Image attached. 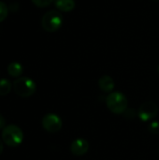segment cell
<instances>
[{
    "label": "cell",
    "mask_w": 159,
    "mask_h": 160,
    "mask_svg": "<svg viewBox=\"0 0 159 160\" xmlns=\"http://www.w3.org/2000/svg\"><path fill=\"white\" fill-rule=\"evenodd\" d=\"M157 70H158V73H159V66H158V68H157Z\"/></svg>",
    "instance_id": "18"
},
{
    "label": "cell",
    "mask_w": 159,
    "mask_h": 160,
    "mask_svg": "<svg viewBox=\"0 0 159 160\" xmlns=\"http://www.w3.org/2000/svg\"><path fill=\"white\" fill-rule=\"evenodd\" d=\"M149 131L152 133V134H155V135H157L159 134V121H154V122H151L149 127Z\"/></svg>",
    "instance_id": "13"
},
{
    "label": "cell",
    "mask_w": 159,
    "mask_h": 160,
    "mask_svg": "<svg viewBox=\"0 0 159 160\" xmlns=\"http://www.w3.org/2000/svg\"><path fill=\"white\" fill-rule=\"evenodd\" d=\"M98 86L99 88L106 93H111L114 89L115 83L113 79L109 75H103L98 80Z\"/></svg>",
    "instance_id": "8"
},
{
    "label": "cell",
    "mask_w": 159,
    "mask_h": 160,
    "mask_svg": "<svg viewBox=\"0 0 159 160\" xmlns=\"http://www.w3.org/2000/svg\"><path fill=\"white\" fill-rule=\"evenodd\" d=\"M89 146L90 145H89L88 141L82 138H79V139L74 140L72 143L70 144V152L74 156L81 157V156L85 155L88 152Z\"/></svg>",
    "instance_id": "7"
},
{
    "label": "cell",
    "mask_w": 159,
    "mask_h": 160,
    "mask_svg": "<svg viewBox=\"0 0 159 160\" xmlns=\"http://www.w3.org/2000/svg\"><path fill=\"white\" fill-rule=\"evenodd\" d=\"M32 2L38 8H45L51 5L53 2V0H32Z\"/></svg>",
    "instance_id": "14"
},
{
    "label": "cell",
    "mask_w": 159,
    "mask_h": 160,
    "mask_svg": "<svg viewBox=\"0 0 159 160\" xmlns=\"http://www.w3.org/2000/svg\"><path fill=\"white\" fill-rule=\"evenodd\" d=\"M2 140L9 147H17L23 141L22 129L15 125H8L2 129Z\"/></svg>",
    "instance_id": "2"
},
{
    "label": "cell",
    "mask_w": 159,
    "mask_h": 160,
    "mask_svg": "<svg viewBox=\"0 0 159 160\" xmlns=\"http://www.w3.org/2000/svg\"><path fill=\"white\" fill-rule=\"evenodd\" d=\"M106 105L112 113L122 114L127 109L128 100L121 92H111L106 98Z\"/></svg>",
    "instance_id": "1"
},
{
    "label": "cell",
    "mask_w": 159,
    "mask_h": 160,
    "mask_svg": "<svg viewBox=\"0 0 159 160\" xmlns=\"http://www.w3.org/2000/svg\"><path fill=\"white\" fill-rule=\"evenodd\" d=\"M11 90V83L7 79L0 80V96H7Z\"/></svg>",
    "instance_id": "11"
},
{
    "label": "cell",
    "mask_w": 159,
    "mask_h": 160,
    "mask_svg": "<svg viewBox=\"0 0 159 160\" xmlns=\"http://www.w3.org/2000/svg\"><path fill=\"white\" fill-rule=\"evenodd\" d=\"M158 153H159V150H158Z\"/></svg>",
    "instance_id": "19"
},
{
    "label": "cell",
    "mask_w": 159,
    "mask_h": 160,
    "mask_svg": "<svg viewBox=\"0 0 159 160\" xmlns=\"http://www.w3.org/2000/svg\"><path fill=\"white\" fill-rule=\"evenodd\" d=\"M7 72H8V74L11 77L18 78V77H20L22 74L23 68H22V66L20 63H18V62H12L7 67Z\"/></svg>",
    "instance_id": "10"
},
{
    "label": "cell",
    "mask_w": 159,
    "mask_h": 160,
    "mask_svg": "<svg viewBox=\"0 0 159 160\" xmlns=\"http://www.w3.org/2000/svg\"><path fill=\"white\" fill-rule=\"evenodd\" d=\"M158 113V107L153 101H145L143 102L138 111V115L140 119L143 122H148L154 119Z\"/></svg>",
    "instance_id": "5"
},
{
    "label": "cell",
    "mask_w": 159,
    "mask_h": 160,
    "mask_svg": "<svg viewBox=\"0 0 159 160\" xmlns=\"http://www.w3.org/2000/svg\"><path fill=\"white\" fill-rule=\"evenodd\" d=\"M43 128L50 133L58 132L63 126L62 119L55 113H48L44 115L41 121Z\"/></svg>",
    "instance_id": "6"
},
{
    "label": "cell",
    "mask_w": 159,
    "mask_h": 160,
    "mask_svg": "<svg viewBox=\"0 0 159 160\" xmlns=\"http://www.w3.org/2000/svg\"><path fill=\"white\" fill-rule=\"evenodd\" d=\"M151 1H154V2H159V0H151Z\"/></svg>",
    "instance_id": "17"
},
{
    "label": "cell",
    "mask_w": 159,
    "mask_h": 160,
    "mask_svg": "<svg viewBox=\"0 0 159 160\" xmlns=\"http://www.w3.org/2000/svg\"><path fill=\"white\" fill-rule=\"evenodd\" d=\"M37 89L36 82L28 77L17 78L13 82V90L16 95L22 98H28L32 96Z\"/></svg>",
    "instance_id": "4"
},
{
    "label": "cell",
    "mask_w": 159,
    "mask_h": 160,
    "mask_svg": "<svg viewBox=\"0 0 159 160\" xmlns=\"http://www.w3.org/2000/svg\"><path fill=\"white\" fill-rule=\"evenodd\" d=\"M54 6L62 12H69L75 8L76 4L74 0H55Z\"/></svg>",
    "instance_id": "9"
},
{
    "label": "cell",
    "mask_w": 159,
    "mask_h": 160,
    "mask_svg": "<svg viewBox=\"0 0 159 160\" xmlns=\"http://www.w3.org/2000/svg\"><path fill=\"white\" fill-rule=\"evenodd\" d=\"M62 24H63V16L60 14L59 11L54 9L47 11L41 19L42 28L49 33L56 32L61 28Z\"/></svg>",
    "instance_id": "3"
},
{
    "label": "cell",
    "mask_w": 159,
    "mask_h": 160,
    "mask_svg": "<svg viewBox=\"0 0 159 160\" xmlns=\"http://www.w3.org/2000/svg\"><path fill=\"white\" fill-rule=\"evenodd\" d=\"M3 150H4V145H3V142H2V141L0 140V155L3 153Z\"/></svg>",
    "instance_id": "16"
},
{
    "label": "cell",
    "mask_w": 159,
    "mask_h": 160,
    "mask_svg": "<svg viewBox=\"0 0 159 160\" xmlns=\"http://www.w3.org/2000/svg\"><path fill=\"white\" fill-rule=\"evenodd\" d=\"M7 14H8L7 6L4 2L0 1V22H3L7 17Z\"/></svg>",
    "instance_id": "12"
},
{
    "label": "cell",
    "mask_w": 159,
    "mask_h": 160,
    "mask_svg": "<svg viewBox=\"0 0 159 160\" xmlns=\"http://www.w3.org/2000/svg\"><path fill=\"white\" fill-rule=\"evenodd\" d=\"M5 126H6V119L2 114H0V129H4Z\"/></svg>",
    "instance_id": "15"
}]
</instances>
